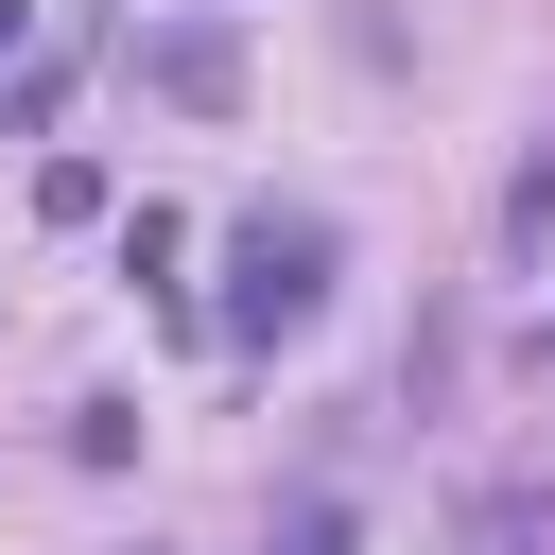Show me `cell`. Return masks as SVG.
<instances>
[{
  "mask_svg": "<svg viewBox=\"0 0 555 555\" xmlns=\"http://www.w3.org/2000/svg\"><path fill=\"white\" fill-rule=\"evenodd\" d=\"M312 295H330V225H312V208H295V225L260 208V225H243V278H225V330H312Z\"/></svg>",
  "mask_w": 555,
  "mask_h": 555,
  "instance_id": "obj_1",
  "label": "cell"
},
{
  "mask_svg": "<svg viewBox=\"0 0 555 555\" xmlns=\"http://www.w3.org/2000/svg\"><path fill=\"white\" fill-rule=\"evenodd\" d=\"M139 69H156L173 104H225V87H243V52H225L208 17H173V35H139Z\"/></svg>",
  "mask_w": 555,
  "mask_h": 555,
  "instance_id": "obj_2",
  "label": "cell"
},
{
  "mask_svg": "<svg viewBox=\"0 0 555 555\" xmlns=\"http://www.w3.org/2000/svg\"><path fill=\"white\" fill-rule=\"evenodd\" d=\"M278 555H330V520H295V538H278Z\"/></svg>",
  "mask_w": 555,
  "mask_h": 555,
  "instance_id": "obj_3",
  "label": "cell"
}]
</instances>
